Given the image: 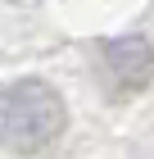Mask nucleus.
<instances>
[{"label": "nucleus", "instance_id": "1", "mask_svg": "<svg viewBox=\"0 0 154 159\" xmlns=\"http://www.w3.org/2000/svg\"><path fill=\"white\" fill-rule=\"evenodd\" d=\"M59 132H64V100L55 96V86L27 77L0 91V150L36 155Z\"/></svg>", "mask_w": 154, "mask_h": 159}, {"label": "nucleus", "instance_id": "2", "mask_svg": "<svg viewBox=\"0 0 154 159\" xmlns=\"http://www.w3.org/2000/svg\"><path fill=\"white\" fill-rule=\"evenodd\" d=\"M104 59H109V68H113V77H118L122 86H145L154 77V55H150V46H145L141 37H127V41L104 46Z\"/></svg>", "mask_w": 154, "mask_h": 159}]
</instances>
